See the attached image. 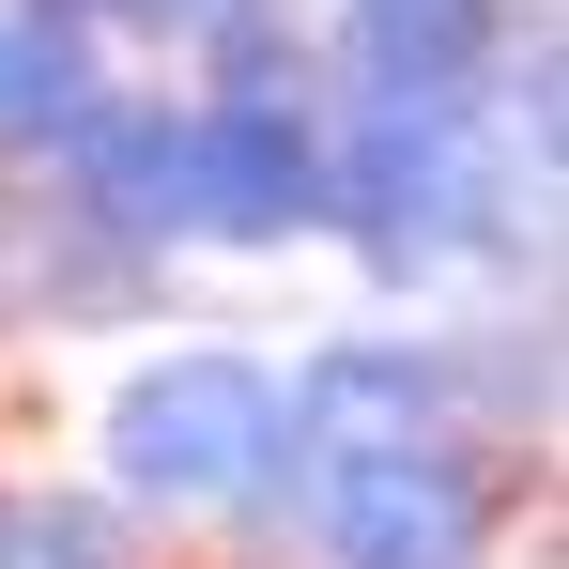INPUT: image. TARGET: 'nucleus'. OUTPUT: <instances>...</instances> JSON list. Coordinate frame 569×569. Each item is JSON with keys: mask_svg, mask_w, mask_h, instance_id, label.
Masks as SVG:
<instances>
[{"mask_svg": "<svg viewBox=\"0 0 569 569\" xmlns=\"http://www.w3.org/2000/svg\"><path fill=\"white\" fill-rule=\"evenodd\" d=\"M247 447H278V400H262V370H231V355H186V370H154L123 400V462L154 477V492H231Z\"/></svg>", "mask_w": 569, "mask_h": 569, "instance_id": "1", "label": "nucleus"}, {"mask_svg": "<svg viewBox=\"0 0 569 569\" xmlns=\"http://www.w3.org/2000/svg\"><path fill=\"white\" fill-rule=\"evenodd\" d=\"M339 555L355 569H462L477 555V492L431 447H355L339 477Z\"/></svg>", "mask_w": 569, "mask_h": 569, "instance_id": "2", "label": "nucleus"}, {"mask_svg": "<svg viewBox=\"0 0 569 569\" xmlns=\"http://www.w3.org/2000/svg\"><path fill=\"white\" fill-rule=\"evenodd\" d=\"M62 78H78V62H62L47 31H31V47L0 31V123H47V108H62Z\"/></svg>", "mask_w": 569, "mask_h": 569, "instance_id": "3", "label": "nucleus"}]
</instances>
